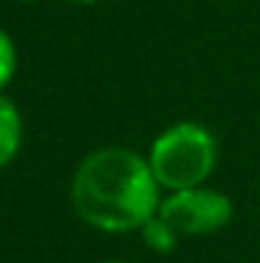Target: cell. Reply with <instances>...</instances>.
Masks as SVG:
<instances>
[{
	"instance_id": "277c9868",
	"label": "cell",
	"mask_w": 260,
	"mask_h": 263,
	"mask_svg": "<svg viewBox=\"0 0 260 263\" xmlns=\"http://www.w3.org/2000/svg\"><path fill=\"white\" fill-rule=\"evenodd\" d=\"M20 148H23V115L17 109V104L0 92V168L14 162Z\"/></svg>"
},
{
	"instance_id": "ba28073f",
	"label": "cell",
	"mask_w": 260,
	"mask_h": 263,
	"mask_svg": "<svg viewBox=\"0 0 260 263\" xmlns=\"http://www.w3.org/2000/svg\"><path fill=\"white\" fill-rule=\"evenodd\" d=\"M101 263H126V260H101Z\"/></svg>"
},
{
	"instance_id": "7a4b0ae2",
	"label": "cell",
	"mask_w": 260,
	"mask_h": 263,
	"mask_svg": "<svg viewBox=\"0 0 260 263\" xmlns=\"http://www.w3.org/2000/svg\"><path fill=\"white\" fill-rule=\"evenodd\" d=\"M146 160L165 193L199 187L218 165V140L204 123L176 121L151 140Z\"/></svg>"
},
{
	"instance_id": "8992f818",
	"label": "cell",
	"mask_w": 260,
	"mask_h": 263,
	"mask_svg": "<svg viewBox=\"0 0 260 263\" xmlns=\"http://www.w3.org/2000/svg\"><path fill=\"white\" fill-rule=\"evenodd\" d=\"M17 73V45L9 31L0 28V92L11 84Z\"/></svg>"
},
{
	"instance_id": "5b68a950",
	"label": "cell",
	"mask_w": 260,
	"mask_h": 263,
	"mask_svg": "<svg viewBox=\"0 0 260 263\" xmlns=\"http://www.w3.org/2000/svg\"><path fill=\"white\" fill-rule=\"evenodd\" d=\"M140 235H143L146 247L151 249V252H157V255H171L173 249L179 247V238H182L171 224H165L159 216H154L151 221H146L143 230H140Z\"/></svg>"
},
{
	"instance_id": "3957f363",
	"label": "cell",
	"mask_w": 260,
	"mask_h": 263,
	"mask_svg": "<svg viewBox=\"0 0 260 263\" xmlns=\"http://www.w3.org/2000/svg\"><path fill=\"white\" fill-rule=\"evenodd\" d=\"M157 216L179 235H213L232 224L235 204L224 191L199 185L165 193Z\"/></svg>"
},
{
	"instance_id": "6da1fadb",
	"label": "cell",
	"mask_w": 260,
	"mask_h": 263,
	"mask_svg": "<svg viewBox=\"0 0 260 263\" xmlns=\"http://www.w3.org/2000/svg\"><path fill=\"white\" fill-rule=\"evenodd\" d=\"M163 202L151 165L140 152L104 146L78 162L70 182V204L87 227L101 233H140Z\"/></svg>"
},
{
	"instance_id": "52a82bcc",
	"label": "cell",
	"mask_w": 260,
	"mask_h": 263,
	"mask_svg": "<svg viewBox=\"0 0 260 263\" xmlns=\"http://www.w3.org/2000/svg\"><path fill=\"white\" fill-rule=\"evenodd\" d=\"M70 3H76V6H92V3H98V0H70Z\"/></svg>"
},
{
	"instance_id": "9c48e42d",
	"label": "cell",
	"mask_w": 260,
	"mask_h": 263,
	"mask_svg": "<svg viewBox=\"0 0 260 263\" xmlns=\"http://www.w3.org/2000/svg\"><path fill=\"white\" fill-rule=\"evenodd\" d=\"M17 3H36V0H17Z\"/></svg>"
}]
</instances>
